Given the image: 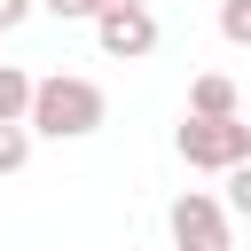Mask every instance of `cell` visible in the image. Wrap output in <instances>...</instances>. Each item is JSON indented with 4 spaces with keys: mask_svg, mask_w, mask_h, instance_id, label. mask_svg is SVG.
<instances>
[{
    "mask_svg": "<svg viewBox=\"0 0 251 251\" xmlns=\"http://www.w3.org/2000/svg\"><path fill=\"white\" fill-rule=\"evenodd\" d=\"M102 118H110V94L78 71H47L39 94H31V133L39 141H86V133H102Z\"/></svg>",
    "mask_w": 251,
    "mask_h": 251,
    "instance_id": "cell-1",
    "label": "cell"
},
{
    "mask_svg": "<svg viewBox=\"0 0 251 251\" xmlns=\"http://www.w3.org/2000/svg\"><path fill=\"white\" fill-rule=\"evenodd\" d=\"M173 157L188 165V173H235V165H251V118H188L180 110V126H173Z\"/></svg>",
    "mask_w": 251,
    "mask_h": 251,
    "instance_id": "cell-2",
    "label": "cell"
},
{
    "mask_svg": "<svg viewBox=\"0 0 251 251\" xmlns=\"http://www.w3.org/2000/svg\"><path fill=\"white\" fill-rule=\"evenodd\" d=\"M165 235H173V251H235V212L212 188H180L165 204Z\"/></svg>",
    "mask_w": 251,
    "mask_h": 251,
    "instance_id": "cell-3",
    "label": "cell"
},
{
    "mask_svg": "<svg viewBox=\"0 0 251 251\" xmlns=\"http://www.w3.org/2000/svg\"><path fill=\"white\" fill-rule=\"evenodd\" d=\"M157 8L149 0H102V16H94V47L110 55V63H149L157 55Z\"/></svg>",
    "mask_w": 251,
    "mask_h": 251,
    "instance_id": "cell-4",
    "label": "cell"
},
{
    "mask_svg": "<svg viewBox=\"0 0 251 251\" xmlns=\"http://www.w3.org/2000/svg\"><path fill=\"white\" fill-rule=\"evenodd\" d=\"M188 118H243V86L227 71H196L188 78Z\"/></svg>",
    "mask_w": 251,
    "mask_h": 251,
    "instance_id": "cell-5",
    "label": "cell"
},
{
    "mask_svg": "<svg viewBox=\"0 0 251 251\" xmlns=\"http://www.w3.org/2000/svg\"><path fill=\"white\" fill-rule=\"evenodd\" d=\"M31 94H39V78L24 63H0V126H31Z\"/></svg>",
    "mask_w": 251,
    "mask_h": 251,
    "instance_id": "cell-6",
    "label": "cell"
},
{
    "mask_svg": "<svg viewBox=\"0 0 251 251\" xmlns=\"http://www.w3.org/2000/svg\"><path fill=\"white\" fill-rule=\"evenodd\" d=\"M31 141H39V133H31V126H0V180H8V173H24V165H31Z\"/></svg>",
    "mask_w": 251,
    "mask_h": 251,
    "instance_id": "cell-7",
    "label": "cell"
},
{
    "mask_svg": "<svg viewBox=\"0 0 251 251\" xmlns=\"http://www.w3.org/2000/svg\"><path fill=\"white\" fill-rule=\"evenodd\" d=\"M220 39L227 47H251V0H220Z\"/></svg>",
    "mask_w": 251,
    "mask_h": 251,
    "instance_id": "cell-8",
    "label": "cell"
},
{
    "mask_svg": "<svg viewBox=\"0 0 251 251\" xmlns=\"http://www.w3.org/2000/svg\"><path fill=\"white\" fill-rule=\"evenodd\" d=\"M39 16H55V24H94L102 0H39Z\"/></svg>",
    "mask_w": 251,
    "mask_h": 251,
    "instance_id": "cell-9",
    "label": "cell"
},
{
    "mask_svg": "<svg viewBox=\"0 0 251 251\" xmlns=\"http://www.w3.org/2000/svg\"><path fill=\"white\" fill-rule=\"evenodd\" d=\"M227 212H235V220H251V165H235V173H227Z\"/></svg>",
    "mask_w": 251,
    "mask_h": 251,
    "instance_id": "cell-10",
    "label": "cell"
},
{
    "mask_svg": "<svg viewBox=\"0 0 251 251\" xmlns=\"http://www.w3.org/2000/svg\"><path fill=\"white\" fill-rule=\"evenodd\" d=\"M31 16H39V0H0V31H24Z\"/></svg>",
    "mask_w": 251,
    "mask_h": 251,
    "instance_id": "cell-11",
    "label": "cell"
},
{
    "mask_svg": "<svg viewBox=\"0 0 251 251\" xmlns=\"http://www.w3.org/2000/svg\"><path fill=\"white\" fill-rule=\"evenodd\" d=\"M243 118H251V94H243Z\"/></svg>",
    "mask_w": 251,
    "mask_h": 251,
    "instance_id": "cell-12",
    "label": "cell"
}]
</instances>
